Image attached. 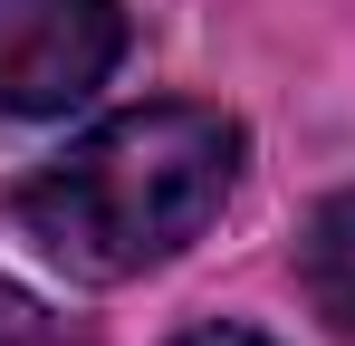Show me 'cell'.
I'll return each mask as SVG.
<instances>
[{
    "instance_id": "obj_1",
    "label": "cell",
    "mask_w": 355,
    "mask_h": 346,
    "mask_svg": "<svg viewBox=\"0 0 355 346\" xmlns=\"http://www.w3.org/2000/svg\"><path fill=\"white\" fill-rule=\"evenodd\" d=\"M240 183V125L221 106H125L19 183V222L67 279H135L173 260Z\"/></svg>"
},
{
    "instance_id": "obj_2",
    "label": "cell",
    "mask_w": 355,
    "mask_h": 346,
    "mask_svg": "<svg viewBox=\"0 0 355 346\" xmlns=\"http://www.w3.org/2000/svg\"><path fill=\"white\" fill-rule=\"evenodd\" d=\"M125 58V0H0V115H58Z\"/></svg>"
},
{
    "instance_id": "obj_3",
    "label": "cell",
    "mask_w": 355,
    "mask_h": 346,
    "mask_svg": "<svg viewBox=\"0 0 355 346\" xmlns=\"http://www.w3.org/2000/svg\"><path fill=\"white\" fill-rule=\"evenodd\" d=\"M297 270H307V298H317V318L355 346V192L336 202H317V222L297 240Z\"/></svg>"
},
{
    "instance_id": "obj_4",
    "label": "cell",
    "mask_w": 355,
    "mask_h": 346,
    "mask_svg": "<svg viewBox=\"0 0 355 346\" xmlns=\"http://www.w3.org/2000/svg\"><path fill=\"white\" fill-rule=\"evenodd\" d=\"M0 346H96V337H87V327H67L58 308H39L29 288L0 279Z\"/></svg>"
},
{
    "instance_id": "obj_5",
    "label": "cell",
    "mask_w": 355,
    "mask_h": 346,
    "mask_svg": "<svg viewBox=\"0 0 355 346\" xmlns=\"http://www.w3.org/2000/svg\"><path fill=\"white\" fill-rule=\"evenodd\" d=\"M173 346H269V337H259V327H221V318H211V327H182Z\"/></svg>"
}]
</instances>
